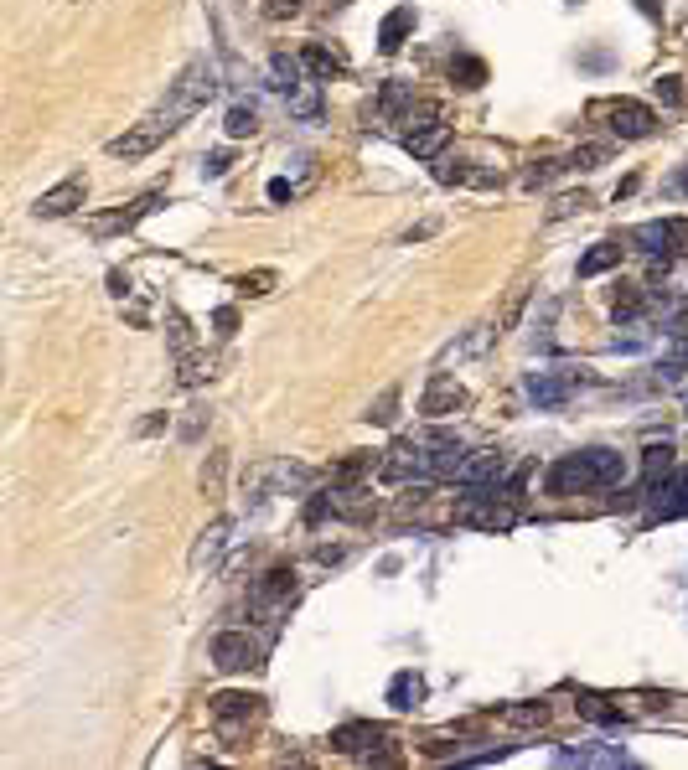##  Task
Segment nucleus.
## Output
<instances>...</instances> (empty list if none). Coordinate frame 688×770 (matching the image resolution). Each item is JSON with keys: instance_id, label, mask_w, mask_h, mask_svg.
Instances as JSON below:
<instances>
[{"instance_id": "0eeeda50", "label": "nucleus", "mask_w": 688, "mask_h": 770, "mask_svg": "<svg viewBox=\"0 0 688 770\" xmlns=\"http://www.w3.org/2000/svg\"><path fill=\"white\" fill-rule=\"evenodd\" d=\"M295 595H301V574H295L290 564H275V569H269L259 584H254V595H249V605L264 615V621H275V615L295 600Z\"/></svg>"}, {"instance_id": "49530a36", "label": "nucleus", "mask_w": 688, "mask_h": 770, "mask_svg": "<svg viewBox=\"0 0 688 770\" xmlns=\"http://www.w3.org/2000/svg\"><path fill=\"white\" fill-rule=\"evenodd\" d=\"M673 254H688V218H673Z\"/></svg>"}, {"instance_id": "6e6552de", "label": "nucleus", "mask_w": 688, "mask_h": 770, "mask_svg": "<svg viewBox=\"0 0 688 770\" xmlns=\"http://www.w3.org/2000/svg\"><path fill=\"white\" fill-rule=\"evenodd\" d=\"M171 130H176V125H171L166 114H151V119H140L135 130H125L119 140H109V156H114V161H145Z\"/></svg>"}, {"instance_id": "603ef678", "label": "nucleus", "mask_w": 688, "mask_h": 770, "mask_svg": "<svg viewBox=\"0 0 688 770\" xmlns=\"http://www.w3.org/2000/svg\"><path fill=\"white\" fill-rule=\"evenodd\" d=\"M342 6H347V0H342Z\"/></svg>"}, {"instance_id": "a878e982", "label": "nucleus", "mask_w": 688, "mask_h": 770, "mask_svg": "<svg viewBox=\"0 0 688 770\" xmlns=\"http://www.w3.org/2000/svg\"><path fill=\"white\" fill-rule=\"evenodd\" d=\"M301 68H306L316 83H332V78L342 73V57H332L326 47H306V52H301Z\"/></svg>"}, {"instance_id": "c03bdc74", "label": "nucleus", "mask_w": 688, "mask_h": 770, "mask_svg": "<svg viewBox=\"0 0 688 770\" xmlns=\"http://www.w3.org/2000/svg\"><path fill=\"white\" fill-rule=\"evenodd\" d=\"M228 161H233L228 150H213V156L202 161V176H223V171H228Z\"/></svg>"}, {"instance_id": "2f4dec72", "label": "nucleus", "mask_w": 688, "mask_h": 770, "mask_svg": "<svg viewBox=\"0 0 688 770\" xmlns=\"http://www.w3.org/2000/svg\"><path fill=\"white\" fill-rule=\"evenodd\" d=\"M223 130H228V140H249V135L259 130V114H254L249 104H233V109H228V125H223Z\"/></svg>"}, {"instance_id": "c85d7f7f", "label": "nucleus", "mask_w": 688, "mask_h": 770, "mask_svg": "<svg viewBox=\"0 0 688 770\" xmlns=\"http://www.w3.org/2000/svg\"><path fill=\"white\" fill-rule=\"evenodd\" d=\"M487 336H492L487 326H471V331L461 336V342H451V347L440 352V367H445V362H461V357H476V352L487 347Z\"/></svg>"}, {"instance_id": "412c9836", "label": "nucleus", "mask_w": 688, "mask_h": 770, "mask_svg": "<svg viewBox=\"0 0 688 770\" xmlns=\"http://www.w3.org/2000/svg\"><path fill=\"white\" fill-rule=\"evenodd\" d=\"M409 32H414V6L388 11V16H383V26H378V47H383V52H399Z\"/></svg>"}, {"instance_id": "7ed1b4c3", "label": "nucleus", "mask_w": 688, "mask_h": 770, "mask_svg": "<svg viewBox=\"0 0 688 770\" xmlns=\"http://www.w3.org/2000/svg\"><path fill=\"white\" fill-rule=\"evenodd\" d=\"M218 94V68L213 63H192L182 78H176V88H171V99L156 109V114H166L176 130H182V119H192L197 109H207V99Z\"/></svg>"}, {"instance_id": "aec40b11", "label": "nucleus", "mask_w": 688, "mask_h": 770, "mask_svg": "<svg viewBox=\"0 0 688 770\" xmlns=\"http://www.w3.org/2000/svg\"><path fill=\"white\" fill-rule=\"evenodd\" d=\"M559 765H632V755H626L621 745H611V750H595V745H564V750H559Z\"/></svg>"}, {"instance_id": "a18cd8bd", "label": "nucleus", "mask_w": 688, "mask_h": 770, "mask_svg": "<svg viewBox=\"0 0 688 770\" xmlns=\"http://www.w3.org/2000/svg\"><path fill=\"white\" fill-rule=\"evenodd\" d=\"M213 326H218V336H233V326H238V311H233V305H223V311L213 316Z\"/></svg>"}, {"instance_id": "ea45409f", "label": "nucleus", "mask_w": 688, "mask_h": 770, "mask_svg": "<svg viewBox=\"0 0 688 770\" xmlns=\"http://www.w3.org/2000/svg\"><path fill=\"white\" fill-rule=\"evenodd\" d=\"M451 78L461 83V88H482V78H487V68L476 63V57H461V63L451 68Z\"/></svg>"}, {"instance_id": "a211bd4d", "label": "nucleus", "mask_w": 688, "mask_h": 770, "mask_svg": "<svg viewBox=\"0 0 688 770\" xmlns=\"http://www.w3.org/2000/svg\"><path fill=\"white\" fill-rule=\"evenodd\" d=\"M228 533H233V522H228V517H218L213 528H202V538H197V548H192V569H197V574H202V569H213V564L223 559Z\"/></svg>"}, {"instance_id": "58836bf2", "label": "nucleus", "mask_w": 688, "mask_h": 770, "mask_svg": "<svg viewBox=\"0 0 688 770\" xmlns=\"http://www.w3.org/2000/svg\"><path fill=\"white\" fill-rule=\"evenodd\" d=\"M585 207H590L585 192H564V197H554V207H549V223H564V218H575V212H585Z\"/></svg>"}, {"instance_id": "f03ea898", "label": "nucleus", "mask_w": 688, "mask_h": 770, "mask_svg": "<svg viewBox=\"0 0 688 770\" xmlns=\"http://www.w3.org/2000/svg\"><path fill=\"white\" fill-rule=\"evenodd\" d=\"M456 522H466V528H487V533H507L518 522V497H513V491L466 486V497L456 507Z\"/></svg>"}, {"instance_id": "39448f33", "label": "nucleus", "mask_w": 688, "mask_h": 770, "mask_svg": "<svg viewBox=\"0 0 688 770\" xmlns=\"http://www.w3.org/2000/svg\"><path fill=\"white\" fill-rule=\"evenodd\" d=\"M378 476L394 481V486H404V481H435L430 445L425 440H394V445L383 450V460H378Z\"/></svg>"}, {"instance_id": "72a5a7b5", "label": "nucleus", "mask_w": 688, "mask_h": 770, "mask_svg": "<svg viewBox=\"0 0 688 770\" xmlns=\"http://www.w3.org/2000/svg\"><path fill=\"white\" fill-rule=\"evenodd\" d=\"M363 419H368V424H394V419H399V388H383L378 404H368Z\"/></svg>"}, {"instance_id": "dca6fc26", "label": "nucleus", "mask_w": 688, "mask_h": 770, "mask_svg": "<svg viewBox=\"0 0 688 770\" xmlns=\"http://www.w3.org/2000/svg\"><path fill=\"white\" fill-rule=\"evenodd\" d=\"M161 202H166V192H145V197H135L130 207H119V212H109V218H99L94 233H125V228H135L140 218H151Z\"/></svg>"}, {"instance_id": "79ce46f5", "label": "nucleus", "mask_w": 688, "mask_h": 770, "mask_svg": "<svg viewBox=\"0 0 688 770\" xmlns=\"http://www.w3.org/2000/svg\"><path fill=\"white\" fill-rule=\"evenodd\" d=\"M657 104H668V109H683V88H678V78H657Z\"/></svg>"}, {"instance_id": "a19ab883", "label": "nucleus", "mask_w": 688, "mask_h": 770, "mask_svg": "<svg viewBox=\"0 0 688 770\" xmlns=\"http://www.w3.org/2000/svg\"><path fill=\"white\" fill-rule=\"evenodd\" d=\"M523 305H528V290H513V300H507V311L497 316V331H513L518 316H523Z\"/></svg>"}, {"instance_id": "2eb2a0df", "label": "nucleus", "mask_w": 688, "mask_h": 770, "mask_svg": "<svg viewBox=\"0 0 688 770\" xmlns=\"http://www.w3.org/2000/svg\"><path fill=\"white\" fill-rule=\"evenodd\" d=\"M502 476H507V455L502 450H476V455H466V466H461V486H487V491H497L502 486Z\"/></svg>"}, {"instance_id": "09e8293b", "label": "nucleus", "mask_w": 688, "mask_h": 770, "mask_svg": "<svg viewBox=\"0 0 688 770\" xmlns=\"http://www.w3.org/2000/svg\"><path fill=\"white\" fill-rule=\"evenodd\" d=\"M668 197H688V166H683V171L668 181Z\"/></svg>"}, {"instance_id": "473e14b6", "label": "nucleus", "mask_w": 688, "mask_h": 770, "mask_svg": "<svg viewBox=\"0 0 688 770\" xmlns=\"http://www.w3.org/2000/svg\"><path fill=\"white\" fill-rule=\"evenodd\" d=\"M606 161H611V145H601V140L575 145V156H570V166H575V171H595V166H606Z\"/></svg>"}, {"instance_id": "c9c22d12", "label": "nucleus", "mask_w": 688, "mask_h": 770, "mask_svg": "<svg viewBox=\"0 0 688 770\" xmlns=\"http://www.w3.org/2000/svg\"><path fill=\"white\" fill-rule=\"evenodd\" d=\"M285 104H290V114H301V119H316V114H321L316 83H301V88H295V94H285Z\"/></svg>"}, {"instance_id": "1a4fd4ad", "label": "nucleus", "mask_w": 688, "mask_h": 770, "mask_svg": "<svg viewBox=\"0 0 688 770\" xmlns=\"http://www.w3.org/2000/svg\"><path fill=\"white\" fill-rule=\"evenodd\" d=\"M264 662V646L249 631H218L213 636V667L218 672H254Z\"/></svg>"}, {"instance_id": "f8f14e48", "label": "nucleus", "mask_w": 688, "mask_h": 770, "mask_svg": "<svg viewBox=\"0 0 688 770\" xmlns=\"http://www.w3.org/2000/svg\"><path fill=\"white\" fill-rule=\"evenodd\" d=\"M213 719H218V729L233 739L238 729H249V724L264 719V698H259V693H218V698H213Z\"/></svg>"}, {"instance_id": "ddd939ff", "label": "nucleus", "mask_w": 688, "mask_h": 770, "mask_svg": "<svg viewBox=\"0 0 688 770\" xmlns=\"http://www.w3.org/2000/svg\"><path fill=\"white\" fill-rule=\"evenodd\" d=\"M83 197H88V181L73 171V176H63L52 192H42L37 202H32V218H42V223H57V218H68V212H78L83 207Z\"/></svg>"}, {"instance_id": "4c0bfd02", "label": "nucleus", "mask_w": 688, "mask_h": 770, "mask_svg": "<svg viewBox=\"0 0 688 770\" xmlns=\"http://www.w3.org/2000/svg\"><path fill=\"white\" fill-rule=\"evenodd\" d=\"M559 171H570V161H533V171L523 176V187H528V192H538V187H549V181H554Z\"/></svg>"}, {"instance_id": "4be33fe9", "label": "nucleus", "mask_w": 688, "mask_h": 770, "mask_svg": "<svg viewBox=\"0 0 688 770\" xmlns=\"http://www.w3.org/2000/svg\"><path fill=\"white\" fill-rule=\"evenodd\" d=\"M269 83H275L280 94H295V88L306 83V68H301V57H290V52H275V57H269Z\"/></svg>"}, {"instance_id": "9b49d317", "label": "nucleus", "mask_w": 688, "mask_h": 770, "mask_svg": "<svg viewBox=\"0 0 688 770\" xmlns=\"http://www.w3.org/2000/svg\"><path fill=\"white\" fill-rule=\"evenodd\" d=\"M388 745V729L383 724H363V719H352V724H342L337 734H332V750H342V755H363V760H394L383 750Z\"/></svg>"}, {"instance_id": "cd10ccee", "label": "nucleus", "mask_w": 688, "mask_h": 770, "mask_svg": "<svg viewBox=\"0 0 688 770\" xmlns=\"http://www.w3.org/2000/svg\"><path fill=\"white\" fill-rule=\"evenodd\" d=\"M621 264V249L616 243H595V249L580 259V280H595V274H606V269H616Z\"/></svg>"}, {"instance_id": "393cba45", "label": "nucleus", "mask_w": 688, "mask_h": 770, "mask_svg": "<svg viewBox=\"0 0 688 770\" xmlns=\"http://www.w3.org/2000/svg\"><path fill=\"white\" fill-rule=\"evenodd\" d=\"M420 698H425V683L414 672H399L394 683H388V703L399 708V714H409V708H420Z\"/></svg>"}, {"instance_id": "f257e3e1", "label": "nucleus", "mask_w": 688, "mask_h": 770, "mask_svg": "<svg viewBox=\"0 0 688 770\" xmlns=\"http://www.w3.org/2000/svg\"><path fill=\"white\" fill-rule=\"evenodd\" d=\"M626 476V460L621 450L611 445H595V450H575V455H559L544 486H549V497H585V491H606V486H621Z\"/></svg>"}, {"instance_id": "8fccbe9b", "label": "nucleus", "mask_w": 688, "mask_h": 770, "mask_svg": "<svg viewBox=\"0 0 688 770\" xmlns=\"http://www.w3.org/2000/svg\"><path fill=\"white\" fill-rule=\"evenodd\" d=\"M161 429H166V414H156V419H145V424H140V435H161Z\"/></svg>"}, {"instance_id": "5701e85b", "label": "nucleus", "mask_w": 688, "mask_h": 770, "mask_svg": "<svg viewBox=\"0 0 688 770\" xmlns=\"http://www.w3.org/2000/svg\"><path fill=\"white\" fill-rule=\"evenodd\" d=\"M657 497H668V502H657L652 517H688V466H683L663 491H657Z\"/></svg>"}, {"instance_id": "4468645a", "label": "nucleus", "mask_w": 688, "mask_h": 770, "mask_svg": "<svg viewBox=\"0 0 688 770\" xmlns=\"http://www.w3.org/2000/svg\"><path fill=\"white\" fill-rule=\"evenodd\" d=\"M471 404V393L451 378V373H435L430 383H425V393H420V414L425 419H451V414H461Z\"/></svg>"}, {"instance_id": "423d86ee", "label": "nucleus", "mask_w": 688, "mask_h": 770, "mask_svg": "<svg viewBox=\"0 0 688 770\" xmlns=\"http://www.w3.org/2000/svg\"><path fill=\"white\" fill-rule=\"evenodd\" d=\"M595 114L606 119V130L616 140H647L657 130V114L642 99H606V104H595Z\"/></svg>"}, {"instance_id": "f3484780", "label": "nucleus", "mask_w": 688, "mask_h": 770, "mask_svg": "<svg viewBox=\"0 0 688 770\" xmlns=\"http://www.w3.org/2000/svg\"><path fill=\"white\" fill-rule=\"evenodd\" d=\"M678 471H673V445L663 440V445H647L642 450V486H647V497H657L668 481H673Z\"/></svg>"}, {"instance_id": "3c124183", "label": "nucleus", "mask_w": 688, "mask_h": 770, "mask_svg": "<svg viewBox=\"0 0 688 770\" xmlns=\"http://www.w3.org/2000/svg\"><path fill=\"white\" fill-rule=\"evenodd\" d=\"M683 409H688V398H683Z\"/></svg>"}, {"instance_id": "de8ad7c7", "label": "nucleus", "mask_w": 688, "mask_h": 770, "mask_svg": "<svg viewBox=\"0 0 688 770\" xmlns=\"http://www.w3.org/2000/svg\"><path fill=\"white\" fill-rule=\"evenodd\" d=\"M285 197H295V187L280 176V181H269V202H285Z\"/></svg>"}, {"instance_id": "6ab92c4d", "label": "nucleus", "mask_w": 688, "mask_h": 770, "mask_svg": "<svg viewBox=\"0 0 688 770\" xmlns=\"http://www.w3.org/2000/svg\"><path fill=\"white\" fill-rule=\"evenodd\" d=\"M632 243H637L647 259L668 264V254H673V223H642V228H632Z\"/></svg>"}, {"instance_id": "37998d69", "label": "nucleus", "mask_w": 688, "mask_h": 770, "mask_svg": "<svg viewBox=\"0 0 688 770\" xmlns=\"http://www.w3.org/2000/svg\"><path fill=\"white\" fill-rule=\"evenodd\" d=\"M301 6H306V0H264V16L269 21H285V16H295Z\"/></svg>"}, {"instance_id": "c756f323", "label": "nucleus", "mask_w": 688, "mask_h": 770, "mask_svg": "<svg viewBox=\"0 0 688 770\" xmlns=\"http://www.w3.org/2000/svg\"><path fill=\"white\" fill-rule=\"evenodd\" d=\"M213 373H218V362H213V357H197V352H187V357H182V388H202V383H213Z\"/></svg>"}, {"instance_id": "9d476101", "label": "nucleus", "mask_w": 688, "mask_h": 770, "mask_svg": "<svg viewBox=\"0 0 688 770\" xmlns=\"http://www.w3.org/2000/svg\"><path fill=\"white\" fill-rule=\"evenodd\" d=\"M580 383H590V378H585V367H554V373H528V398H533V404H544V409H559Z\"/></svg>"}, {"instance_id": "b1692460", "label": "nucleus", "mask_w": 688, "mask_h": 770, "mask_svg": "<svg viewBox=\"0 0 688 770\" xmlns=\"http://www.w3.org/2000/svg\"><path fill=\"white\" fill-rule=\"evenodd\" d=\"M507 729H544L549 724V703H507L497 714Z\"/></svg>"}, {"instance_id": "e433bc0d", "label": "nucleus", "mask_w": 688, "mask_h": 770, "mask_svg": "<svg viewBox=\"0 0 688 770\" xmlns=\"http://www.w3.org/2000/svg\"><path fill=\"white\" fill-rule=\"evenodd\" d=\"M575 708H580V714H585L590 724H621V708H611L606 698H580Z\"/></svg>"}, {"instance_id": "f704fd0d", "label": "nucleus", "mask_w": 688, "mask_h": 770, "mask_svg": "<svg viewBox=\"0 0 688 770\" xmlns=\"http://www.w3.org/2000/svg\"><path fill=\"white\" fill-rule=\"evenodd\" d=\"M166 326H171V352H176V362H182L192 352V326H187L182 311H166Z\"/></svg>"}, {"instance_id": "7c9ffc66", "label": "nucleus", "mask_w": 688, "mask_h": 770, "mask_svg": "<svg viewBox=\"0 0 688 770\" xmlns=\"http://www.w3.org/2000/svg\"><path fill=\"white\" fill-rule=\"evenodd\" d=\"M233 290L244 295V300H264L269 290H275V269H254V274H238Z\"/></svg>"}, {"instance_id": "20e7f679", "label": "nucleus", "mask_w": 688, "mask_h": 770, "mask_svg": "<svg viewBox=\"0 0 688 770\" xmlns=\"http://www.w3.org/2000/svg\"><path fill=\"white\" fill-rule=\"evenodd\" d=\"M445 140H451V125L440 119L435 104H414L404 114V150H409L414 161H435L440 150H445Z\"/></svg>"}, {"instance_id": "bb28decb", "label": "nucleus", "mask_w": 688, "mask_h": 770, "mask_svg": "<svg viewBox=\"0 0 688 770\" xmlns=\"http://www.w3.org/2000/svg\"><path fill=\"white\" fill-rule=\"evenodd\" d=\"M647 311V290L642 285H621L616 295H611V316L616 321H637Z\"/></svg>"}]
</instances>
